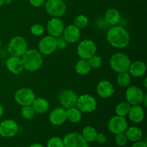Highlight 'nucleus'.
<instances>
[{
    "label": "nucleus",
    "instance_id": "43",
    "mask_svg": "<svg viewBox=\"0 0 147 147\" xmlns=\"http://www.w3.org/2000/svg\"><path fill=\"white\" fill-rule=\"evenodd\" d=\"M146 95H145L144 98V100H143V103H144V106L146 107Z\"/></svg>",
    "mask_w": 147,
    "mask_h": 147
},
{
    "label": "nucleus",
    "instance_id": "31",
    "mask_svg": "<svg viewBox=\"0 0 147 147\" xmlns=\"http://www.w3.org/2000/svg\"><path fill=\"white\" fill-rule=\"evenodd\" d=\"M21 113L22 117L26 120H32L35 115V112L32 106H22Z\"/></svg>",
    "mask_w": 147,
    "mask_h": 147
},
{
    "label": "nucleus",
    "instance_id": "46",
    "mask_svg": "<svg viewBox=\"0 0 147 147\" xmlns=\"http://www.w3.org/2000/svg\"><path fill=\"white\" fill-rule=\"evenodd\" d=\"M1 40H0V47H1Z\"/></svg>",
    "mask_w": 147,
    "mask_h": 147
},
{
    "label": "nucleus",
    "instance_id": "2",
    "mask_svg": "<svg viewBox=\"0 0 147 147\" xmlns=\"http://www.w3.org/2000/svg\"><path fill=\"white\" fill-rule=\"evenodd\" d=\"M24 69L34 72L41 67L43 63L42 54L37 50H27L22 56Z\"/></svg>",
    "mask_w": 147,
    "mask_h": 147
},
{
    "label": "nucleus",
    "instance_id": "23",
    "mask_svg": "<svg viewBox=\"0 0 147 147\" xmlns=\"http://www.w3.org/2000/svg\"><path fill=\"white\" fill-rule=\"evenodd\" d=\"M31 106L34 109L35 113H39V114L46 113L49 109L48 101L43 98H35Z\"/></svg>",
    "mask_w": 147,
    "mask_h": 147
},
{
    "label": "nucleus",
    "instance_id": "35",
    "mask_svg": "<svg viewBox=\"0 0 147 147\" xmlns=\"http://www.w3.org/2000/svg\"><path fill=\"white\" fill-rule=\"evenodd\" d=\"M128 139L126 138L124 133L116 134V143L119 146H124L127 144Z\"/></svg>",
    "mask_w": 147,
    "mask_h": 147
},
{
    "label": "nucleus",
    "instance_id": "5",
    "mask_svg": "<svg viewBox=\"0 0 147 147\" xmlns=\"http://www.w3.org/2000/svg\"><path fill=\"white\" fill-rule=\"evenodd\" d=\"M44 5L47 14L53 17H62L66 11V5L63 0H47Z\"/></svg>",
    "mask_w": 147,
    "mask_h": 147
},
{
    "label": "nucleus",
    "instance_id": "3",
    "mask_svg": "<svg viewBox=\"0 0 147 147\" xmlns=\"http://www.w3.org/2000/svg\"><path fill=\"white\" fill-rule=\"evenodd\" d=\"M131 63L129 56L123 53H115L110 59L111 67L119 73L129 71Z\"/></svg>",
    "mask_w": 147,
    "mask_h": 147
},
{
    "label": "nucleus",
    "instance_id": "22",
    "mask_svg": "<svg viewBox=\"0 0 147 147\" xmlns=\"http://www.w3.org/2000/svg\"><path fill=\"white\" fill-rule=\"evenodd\" d=\"M104 19L106 22L110 25H118L121 21V14L116 9H109L105 14Z\"/></svg>",
    "mask_w": 147,
    "mask_h": 147
},
{
    "label": "nucleus",
    "instance_id": "29",
    "mask_svg": "<svg viewBox=\"0 0 147 147\" xmlns=\"http://www.w3.org/2000/svg\"><path fill=\"white\" fill-rule=\"evenodd\" d=\"M131 76L129 72L119 73L117 76V83L121 87H127L131 83Z\"/></svg>",
    "mask_w": 147,
    "mask_h": 147
},
{
    "label": "nucleus",
    "instance_id": "17",
    "mask_svg": "<svg viewBox=\"0 0 147 147\" xmlns=\"http://www.w3.org/2000/svg\"><path fill=\"white\" fill-rule=\"evenodd\" d=\"M63 34L67 42L76 43L80 37V30L74 24H69L65 27Z\"/></svg>",
    "mask_w": 147,
    "mask_h": 147
},
{
    "label": "nucleus",
    "instance_id": "7",
    "mask_svg": "<svg viewBox=\"0 0 147 147\" xmlns=\"http://www.w3.org/2000/svg\"><path fill=\"white\" fill-rule=\"evenodd\" d=\"M35 99V94L32 89L22 88L14 94V100L17 104L22 106H31Z\"/></svg>",
    "mask_w": 147,
    "mask_h": 147
},
{
    "label": "nucleus",
    "instance_id": "39",
    "mask_svg": "<svg viewBox=\"0 0 147 147\" xmlns=\"http://www.w3.org/2000/svg\"><path fill=\"white\" fill-rule=\"evenodd\" d=\"M131 147H147V144L146 142H143V141L140 140L134 142V144Z\"/></svg>",
    "mask_w": 147,
    "mask_h": 147
},
{
    "label": "nucleus",
    "instance_id": "32",
    "mask_svg": "<svg viewBox=\"0 0 147 147\" xmlns=\"http://www.w3.org/2000/svg\"><path fill=\"white\" fill-rule=\"evenodd\" d=\"M88 62L89 65H90V67L93 69H97L101 66L102 65V59L100 58L99 56L93 55L92 57H90L88 60H87Z\"/></svg>",
    "mask_w": 147,
    "mask_h": 147
},
{
    "label": "nucleus",
    "instance_id": "12",
    "mask_svg": "<svg viewBox=\"0 0 147 147\" xmlns=\"http://www.w3.org/2000/svg\"><path fill=\"white\" fill-rule=\"evenodd\" d=\"M63 140L64 147H88L86 139L80 134L76 132L67 134Z\"/></svg>",
    "mask_w": 147,
    "mask_h": 147
},
{
    "label": "nucleus",
    "instance_id": "16",
    "mask_svg": "<svg viewBox=\"0 0 147 147\" xmlns=\"http://www.w3.org/2000/svg\"><path fill=\"white\" fill-rule=\"evenodd\" d=\"M49 120L50 123L55 126H60L63 124L67 120L66 109L61 107H57L53 109L50 113Z\"/></svg>",
    "mask_w": 147,
    "mask_h": 147
},
{
    "label": "nucleus",
    "instance_id": "38",
    "mask_svg": "<svg viewBox=\"0 0 147 147\" xmlns=\"http://www.w3.org/2000/svg\"><path fill=\"white\" fill-rule=\"evenodd\" d=\"M96 141L100 144H103L106 142V136L103 134H97Z\"/></svg>",
    "mask_w": 147,
    "mask_h": 147
},
{
    "label": "nucleus",
    "instance_id": "40",
    "mask_svg": "<svg viewBox=\"0 0 147 147\" xmlns=\"http://www.w3.org/2000/svg\"><path fill=\"white\" fill-rule=\"evenodd\" d=\"M4 113V107L1 104H0V117H1Z\"/></svg>",
    "mask_w": 147,
    "mask_h": 147
},
{
    "label": "nucleus",
    "instance_id": "4",
    "mask_svg": "<svg viewBox=\"0 0 147 147\" xmlns=\"http://www.w3.org/2000/svg\"><path fill=\"white\" fill-rule=\"evenodd\" d=\"M27 50V43L21 36L12 37L8 44V52L11 56L22 57Z\"/></svg>",
    "mask_w": 147,
    "mask_h": 147
},
{
    "label": "nucleus",
    "instance_id": "24",
    "mask_svg": "<svg viewBox=\"0 0 147 147\" xmlns=\"http://www.w3.org/2000/svg\"><path fill=\"white\" fill-rule=\"evenodd\" d=\"M125 135L128 140L136 142L142 140V136H143V131L139 128L136 127V126H131V127L127 128L125 131Z\"/></svg>",
    "mask_w": 147,
    "mask_h": 147
},
{
    "label": "nucleus",
    "instance_id": "10",
    "mask_svg": "<svg viewBox=\"0 0 147 147\" xmlns=\"http://www.w3.org/2000/svg\"><path fill=\"white\" fill-rule=\"evenodd\" d=\"M78 95L75 91L70 89L63 90L58 96V99L63 108L68 109L70 108L76 107L78 100Z\"/></svg>",
    "mask_w": 147,
    "mask_h": 147
},
{
    "label": "nucleus",
    "instance_id": "6",
    "mask_svg": "<svg viewBox=\"0 0 147 147\" xmlns=\"http://www.w3.org/2000/svg\"><path fill=\"white\" fill-rule=\"evenodd\" d=\"M76 106L83 113H91L96 110L97 101L91 95L83 94L78 98Z\"/></svg>",
    "mask_w": 147,
    "mask_h": 147
},
{
    "label": "nucleus",
    "instance_id": "41",
    "mask_svg": "<svg viewBox=\"0 0 147 147\" xmlns=\"http://www.w3.org/2000/svg\"><path fill=\"white\" fill-rule=\"evenodd\" d=\"M30 147H44L42 144L38 143H35V144H33L32 145H31Z\"/></svg>",
    "mask_w": 147,
    "mask_h": 147
},
{
    "label": "nucleus",
    "instance_id": "27",
    "mask_svg": "<svg viewBox=\"0 0 147 147\" xmlns=\"http://www.w3.org/2000/svg\"><path fill=\"white\" fill-rule=\"evenodd\" d=\"M75 68H76V73L81 76L87 75L91 70V67H90L88 60H84V59H81L80 60H79L76 63Z\"/></svg>",
    "mask_w": 147,
    "mask_h": 147
},
{
    "label": "nucleus",
    "instance_id": "19",
    "mask_svg": "<svg viewBox=\"0 0 147 147\" xmlns=\"http://www.w3.org/2000/svg\"><path fill=\"white\" fill-rule=\"evenodd\" d=\"M97 93L102 98H108L113 95L114 92L113 85L108 80H101L96 86Z\"/></svg>",
    "mask_w": 147,
    "mask_h": 147
},
{
    "label": "nucleus",
    "instance_id": "34",
    "mask_svg": "<svg viewBox=\"0 0 147 147\" xmlns=\"http://www.w3.org/2000/svg\"><path fill=\"white\" fill-rule=\"evenodd\" d=\"M30 32L34 36H40L44 33L45 28L42 24H33L30 28Z\"/></svg>",
    "mask_w": 147,
    "mask_h": 147
},
{
    "label": "nucleus",
    "instance_id": "15",
    "mask_svg": "<svg viewBox=\"0 0 147 147\" xmlns=\"http://www.w3.org/2000/svg\"><path fill=\"white\" fill-rule=\"evenodd\" d=\"M65 26L60 17H52L47 24V30L50 36L58 37L62 35Z\"/></svg>",
    "mask_w": 147,
    "mask_h": 147
},
{
    "label": "nucleus",
    "instance_id": "45",
    "mask_svg": "<svg viewBox=\"0 0 147 147\" xmlns=\"http://www.w3.org/2000/svg\"><path fill=\"white\" fill-rule=\"evenodd\" d=\"M146 80H147V79L145 78V80H144V87H145V88H146Z\"/></svg>",
    "mask_w": 147,
    "mask_h": 147
},
{
    "label": "nucleus",
    "instance_id": "25",
    "mask_svg": "<svg viewBox=\"0 0 147 147\" xmlns=\"http://www.w3.org/2000/svg\"><path fill=\"white\" fill-rule=\"evenodd\" d=\"M67 119L72 123H78L82 119V112L77 107L70 108L66 109Z\"/></svg>",
    "mask_w": 147,
    "mask_h": 147
},
{
    "label": "nucleus",
    "instance_id": "37",
    "mask_svg": "<svg viewBox=\"0 0 147 147\" xmlns=\"http://www.w3.org/2000/svg\"><path fill=\"white\" fill-rule=\"evenodd\" d=\"M29 2L34 7H40L44 5L45 0H29Z\"/></svg>",
    "mask_w": 147,
    "mask_h": 147
},
{
    "label": "nucleus",
    "instance_id": "33",
    "mask_svg": "<svg viewBox=\"0 0 147 147\" xmlns=\"http://www.w3.org/2000/svg\"><path fill=\"white\" fill-rule=\"evenodd\" d=\"M47 147H64L63 140L60 137H52L47 143Z\"/></svg>",
    "mask_w": 147,
    "mask_h": 147
},
{
    "label": "nucleus",
    "instance_id": "26",
    "mask_svg": "<svg viewBox=\"0 0 147 147\" xmlns=\"http://www.w3.org/2000/svg\"><path fill=\"white\" fill-rule=\"evenodd\" d=\"M97 134L95 128H93V126H88L83 129L81 135L86 139V142L88 143V142H93L96 141Z\"/></svg>",
    "mask_w": 147,
    "mask_h": 147
},
{
    "label": "nucleus",
    "instance_id": "18",
    "mask_svg": "<svg viewBox=\"0 0 147 147\" xmlns=\"http://www.w3.org/2000/svg\"><path fill=\"white\" fill-rule=\"evenodd\" d=\"M6 66L9 72L15 75H18L24 70L22 59L20 57L11 56L6 61Z\"/></svg>",
    "mask_w": 147,
    "mask_h": 147
},
{
    "label": "nucleus",
    "instance_id": "14",
    "mask_svg": "<svg viewBox=\"0 0 147 147\" xmlns=\"http://www.w3.org/2000/svg\"><path fill=\"white\" fill-rule=\"evenodd\" d=\"M18 125L12 119H7L0 123V135L9 138L15 136L18 132Z\"/></svg>",
    "mask_w": 147,
    "mask_h": 147
},
{
    "label": "nucleus",
    "instance_id": "11",
    "mask_svg": "<svg viewBox=\"0 0 147 147\" xmlns=\"http://www.w3.org/2000/svg\"><path fill=\"white\" fill-rule=\"evenodd\" d=\"M109 131L115 134L125 133L128 128V122L124 117L119 116H113L109 120L108 124Z\"/></svg>",
    "mask_w": 147,
    "mask_h": 147
},
{
    "label": "nucleus",
    "instance_id": "1",
    "mask_svg": "<svg viewBox=\"0 0 147 147\" xmlns=\"http://www.w3.org/2000/svg\"><path fill=\"white\" fill-rule=\"evenodd\" d=\"M106 38L109 44L116 48H124L130 42V35L121 26L115 25L108 30Z\"/></svg>",
    "mask_w": 147,
    "mask_h": 147
},
{
    "label": "nucleus",
    "instance_id": "13",
    "mask_svg": "<svg viewBox=\"0 0 147 147\" xmlns=\"http://www.w3.org/2000/svg\"><path fill=\"white\" fill-rule=\"evenodd\" d=\"M39 52L45 55H48L54 53L57 49L56 38L52 36H45L41 39L38 44Z\"/></svg>",
    "mask_w": 147,
    "mask_h": 147
},
{
    "label": "nucleus",
    "instance_id": "20",
    "mask_svg": "<svg viewBox=\"0 0 147 147\" xmlns=\"http://www.w3.org/2000/svg\"><path fill=\"white\" fill-rule=\"evenodd\" d=\"M146 65L145 63L141 60H136L134 63H131L129 69V73L130 76L135 78H139L143 76L146 73Z\"/></svg>",
    "mask_w": 147,
    "mask_h": 147
},
{
    "label": "nucleus",
    "instance_id": "21",
    "mask_svg": "<svg viewBox=\"0 0 147 147\" xmlns=\"http://www.w3.org/2000/svg\"><path fill=\"white\" fill-rule=\"evenodd\" d=\"M129 118L132 122L136 123H141L144 118V111L140 105L131 106L129 110Z\"/></svg>",
    "mask_w": 147,
    "mask_h": 147
},
{
    "label": "nucleus",
    "instance_id": "30",
    "mask_svg": "<svg viewBox=\"0 0 147 147\" xmlns=\"http://www.w3.org/2000/svg\"><path fill=\"white\" fill-rule=\"evenodd\" d=\"M88 18L84 14H80V15L77 16L74 20V25H76L80 30L86 28L88 24Z\"/></svg>",
    "mask_w": 147,
    "mask_h": 147
},
{
    "label": "nucleus",
    "instance_id": "9",
    "mask_svg": "<svg viewBox=\"0 0 147 147\" xmlns=\"http://www.w3.org/2000/svg\"><path fill=\"white\" fill-rule=\"evenodd\" d=\"M144 93L143 90L137 86H130L128 88L126 92V102L129 103L131 106H136L143 103Z\"/></svg>",
    "mask_w": 147,
    "mask_h": 147
},
{
    "label": "nucleus",
    "instance_id": "28",
    "mask_svg": "<svg viewBox=\"0 0 147 147\" xmlns=\"http://www.w3.org/2000/svg\"><path fill=\"white\" fill-rule=\"evenodd\" d=\"M131 105L128 102H121L116 107V113L117 116L125 117L127 116L130 110Z\"/></svg>",
    "mask_w": 147,
    "mask_h": 147
},
{
    "label": "nucleus",
    "instance_id": "44",
    "mask_svg": "<svg viewBox=\"0 0 147 147\" xmlns=\"http://www.w3.org/2000/svg\"><path fill=\"white\" fill-rule=\"evenodd\" d=\"M4 4V0H0V7H1Z\"/></svg>",
    "mask_w": 147,
    "mask_h": 147
},
{
    "label": "nucleus",
    "instance_id": "36",
    "mask_svg": "<svg viewBox=\"0 0 147 147\" xmlns=\"http://www.w3.org/2000/svg\"><path fill=\"white\" fill-rule=\"evenodd\" d=\"M56 45H57V49L59 50H64L67 46V42L64 39V37L60 36L58 37H56Z\"/></svg>",
    "mask_w": 147,
    "mask_h": 147
},
{
    "label": "nucleus",
    "instance_id": "42",
    "mask_svg": "<svg viewBox=\"0 0 147 147\" xmlns=\"http://www.w3.org/2000/svg\"><path fill=\"white\" fill-rule=\"evenodd\" d=\"M4 4H11L12 2V0H4Z\"/></svg>",
    "mask_w": 147,
    "mask_h": 147
},
{
    "label": "nucleus",
    "instance_id": "8",
    "mask_svg": "<svg viewBox=\"0 0 147 147\" xmlns=\"http://www.w3.org/2000/svg\"><path fill=\"white\" fill-rule=\"evenodd\" d=\"M97 47L93 40H85L80 42L78 46V54L81 59L88 60L96 55Z\"/></svg>",
    "mask_w": 147,
    "mask_h": 147
}]
</instances>
